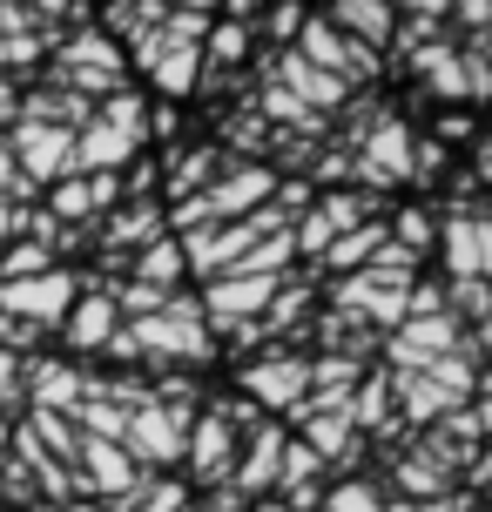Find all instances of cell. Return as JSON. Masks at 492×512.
<instances>
[{
  "instance_id": "f6af8a7d",
  "label": "cell",
  "mask_w": 492,
  "mask_h": 512,
  "mask_svg": "<svg viewBox=\"0 0 492 512\" xmlns=\"http://www.w3.org/2000/svg\"><path fill=\"white\" fill-rule=\"evenodd\" d=\"M7 176H14V155H7V142H0V189H7Z\"/></svg>"
},
{
  "instance_id": "6da1fadb",
  "label": "cell",
  "mask_w": 492,
  "mask_h": 512,
  "mask_svg": "<svg viewBox=\"0 0 492 512\" xmlns=\"http://www.w3.org/2000/svg\"><path fill=\"white\" fill-rule=\"evenodd\" d=\"M122 331L135 337V351L149 364H209L216 358V337H209V324H203V304L189 297V290H176L162 310H149V317H135V324H122Z\"/></svg>"
},
{
  "instance_id": "cb8c5ba5",
  "label": "cell",
  "mask_w": 492,
  "mask_h": 512,
  "mask_svg": "<svg viewBox=\"0 0 492 512\" xmlns=\"http://www.w3.org/2000/svg\"><path fill=\"white\" fill-rule=\"evenodd\" d=\"M344 418L358 425V438H378L391 418H398V411H391V378L385 371H364L358 391H351V405H344Z\"/></svg>"
},
{
  "instance_id": "7dc6e473",
  "label": "cell",
  "mask_w": 492,
  "mask_h": 512,
  "mask_svg": "<svg viewBox=\"0 0 492 512\" xmlns=\"http://www.w3.org/2000/svg\"><path fill=\"white\" fill-rule=\"evenodd\" d=\"M385 512H418V506H412V499H385Z\"/></svg>"
},
{
  "instance_id": "f35d334b",
  "label": "cell",
  "mask_w": 492,
  "mask_h": 512,
  "mask_svg": "<svg viewBox=\"0 0 492 512\" xmlns=\"http://www.w3.org/2000/svg\"><path fill=\"white\" fill-rule=\"evenodd\" d=\"M176 128H182L176 102H162V108H149V115H142V135H162V142H176Z\"/></svg>"
},
{
  "instance_id": "8992f818",
  "label": "cell",
  "mask_w": 492,
  "mask_h": 512,
  "mask_svg": "<svg viewBox=\"0 0 492 512\" xmlns=\"http://www.w3.org/2000/svg\"><path fill=\"white\" fill-rule=\"evenodd\" d=\"M7 155H14V169H21L27 182H61V176H75V135L68 128H34V122H14L7 135Z\"/></svg>"
},
{
  "instance_id": "d6986e66",
  "label": "cell",
  "mask_w": 492,
  "mask_h": 512,
  "mask_svg": "<svg viewBox=\"0 0 492 512\" xmlns=\"http://www.w3.org/2000/svg\"><path fill=\"white\" fill-rule=\"evenodd\" d=\"M135 149L142 142H129V135H115L108 122H88L75 135V176H102V169H129Z\"/></svg>"
},
{
  "instance_id": "f1b7e54d",
  "label": "cell",
  "mask_w": 492,
  "mask_h": 512,
  "mask_svg": "<svg viewBox=\"0 0 492 512\" xmlns=\"http://www.w3.org/2000/svg\"><path fill=\"white\" fill-rule=\"evenodd\" d=\"M203 61H209V68H243V61H250V27L209 21V34H203Z\"/></svg>"
},
{
  "instance_id": "7bdbcfd3",
  "label": "cell",
  "mask_w": 492,
  "mask_h": 512,
  "mask_svg": "<svg viewBox=\"0 0 492 512\" xmlns=\"http://www.w3.org/2000/svg\"><path fill=\"white\" fill-rule=\"evenodd\" d=\"M176 7H182V14H203V21H209V7H216V0H176Z\"/></svg>"
},
{
  "instance_id": "ba28073f",
  "label": "cell",
  "mask_w": 492,
  "mask_h": 512,
  "mask_svg": "<svg viewBox=\"0 0 492 512\" xmlns=\"http://www.w3.org/2000/svg\"><path fill=\"white\" fill-rule=\"evenodd\" d=\"M122 61H135L142 75L156 81L169 102H182L189 88H196V68H203V48H189V41H169V34H142V41H129V54Z\"/></svg>"
},
{
  "instance_id": "484cf974",
  "label": "cell",
  "mask_w": 492,
  "mask_h": 512,
  "mask_svg": "<svg viewBox=\"0 0 492 512\" xmlns=\"http://www.w3.org/2000/svg\"><path fill=\"white\" fill-rule=\"evenodd\" d=\"M445 310H452L466 331H492V290H486V277H445Z\"/></svg>"
},
{
  "instance_id": "c3c4849f",
  "label": "cell",
  "mask_w": 492,
  "mask_h": 512,
  "mask_svg": "<svg viewBox=\"0 0 492 512\" xmlns=\"http://www.w3.org/2000/svg\"><path fill=\"white\" fill-rule=\"evenodd\" d=\"M257 512H290V506H284V499H257Z\"/></svg>"
},
{
  "instance_id": "277c9868",
  "label": "cell",
  "mask_w": 492,
  "mask_h": 512,
  "mask_svg": "<svg viewBox=\"0 0 492 512\" xmlns=\"http://www.w3.org/2000/svg\"><path fill=\"white\" fill-rule=\"evenodd\" d=\"M236 384H243V398H250L263 418H284V411L311 391V358H304V351H290V344H277V351H263V358L243 364Z\"/></svg>"
},
{
  "instance_id": "681fc988",
  "label": "cell",
  "mask_w": 492,
  "mask_h": 512,
  "mask_svg": "<svg viewBox=\"0 0 492 512\" xmlns=\"http://www.w3.org/2000/svg\"><path fill=\"white\" fill-rule=\"evenodd\" d=\"M472 512H479V506H472Z\"/></svg>"
},
{
  "instance_id": "9a60e30c",
  "label": "cell",
  "mask_w": 492,
  "mask_h": 512,
  "mask_svg": "<svg viewBox=\"0 0 492 512\" xmlns=\"http://www.w3.org/2000/svg\"><path fill=\"white\" fill-rule=\"evenodd\" d=\"M54 331H61V344H68L75 358H88V351H102L108 337L122 331V317H115V304H108L102 290H81L75 304H68V317H61Z\"/></svg>"
},
{
  "instance_id": "74e56055",
  "label": "cell",
  "mask_w": 492,
  "mask_h": 512,
  "mask_svg": "<svg viewBox=\"0 0 492 512\" xmlns=\"http://www.w3.org/2000/svg\"><path fill=\"white\" fill-rule=\"evenodd\" d=\"M243 506H250V499L236 486H203V499H196V512H243Z\"/></svg>"
},
{
  "instance_id": "5bb4252c",
  "label": "cell",
  "mask_w": 492,
  "mask_h": 512,
  "mask_svg": "<svg viewBox=\"0 0 492 512\" xmlns=\"http://www.w3.org/2000/svg\"><path fill=\"white\" fill-rule=\"evenodd\" d=\"M162 182H156V203H189V196H203L209 182H216V169H223V149L216 142H196V149H176V155H162L156 162Z\"/></svg>"
},
{
  "instance_id": "d590c367",
  "label": "cell",
  "mask_w": 492,
  "mask_h": 512,
  "mask_svg": "<svg viewBox=\"0 0 492 512\" xmlns=\"http://www.w3.org/2000/svg\"><path fill=\"white\" fill-rule=\"evenodd\" d=\"M41 492H34V479H27L21 459H0V506H34Z\"/></svg>"
},
{
  "instance_id": "7a4b0ae2",
  "label": "cell",
  "mask_w": 492,
  "mask_h": 512,
  "mask_svg": "<svg viewBox=\"0 0 492 512\" xmlns=\"http://www.w3.org/2000/svg\"><path fill=\"white\" fill-rule=\"evenodd\" d=\"M48 88H68L81 102H102L115 88H129V61H122V48L108 41L102 27H75L68 41H54Z\"/></svg>"
},
{
  "instance_id": "d6a6232c",
  "label": "cell",
  "mask_w": 492,
  "mask_h": 512,
  "mask_svg": "<svg viewBox=\"0 0 492 512\" xmlns=\"http://www.w3.org/2000/svg\"><path fill=\"white\" fill-rule=\"evenodd\" d=\"M445 176H452V155H445L432 135H412V169H405V182H418V189H439Z\"/></svg>"
},
{
  "instance_id": "1f68e13d",
  "label": "cell",
  "mask_w": 492,
  "mask_h": 512,
  "mask_svg": "<svg viewBox=\"0 0 492 512\" xmlns=\"http://www.w3.org/2000/svg\"><path fill=\"white\" fill-rule=\"evenodd\" d=\"M250 27H257L270 48H290V41H297V27H304V0H263V14Z\"/></svg>"
},
{
  "instance_id": "3957f363",
  "label": "cell",
  "mask_w": 492,
  "mask_h": 512,
  "mask_svg": "<svg viewBox=\"0 0 492 512\" xmlns=\"http://www.w3.org/2000/svg\"><path fill=\"white\" fill-rule=\"evenodd\" d=\"M189 418H196V411H176V405H142V411H129V425H122V452H129L135 472H169V465H182Z\"/></svg>"
},
{
  "instance_id": "ee69618b",
  "label": "cell",
  "mask_w": 492,
  "mask_h": 512,
  "mask_svg": "<svg viewBox=\"0 0 492 512\" xmlns=\"http://www.w3.org/2000/svg\"><path fill=\"white\" fill-rule=\"evenodd\" d=\"M54 512H102L95 499H68V506H54Z\"/></svg>"
},
{
  "instance_id": "83f0119b",
  "label": "cell",
  "mask_w": 492,
  "mask_h": 512,
  "mask_svg": "<svg viewBox=\"0 0 492 512\" xmlns=\"http://www.w3.org/2000/svg\"><path fill=\"white\" fill-rule=\"evenodd\" d=\"M439 34H445V21H432V14H398V21H391V41H385L391 48L385 68H405V61H412L425 41H439Z\"/></svg>"
},
{
  "instance_id": "44dd1931",
  "label": "cell",
  "mask_w": 492,
  "mask_h": 512,
  "mask_svg": "<svg viewBox=\"0 0 492 512\" xmlns=\"http://www.w3.org/2000/svg\"><path fill=\"white\" fill-rule=\"evenodd\" d=\"M216 122H223V142H216V149L230 155V162H263V149H270V122L257 115V95L236 102L230 115H216Z\"/></svg>"
},
{
  "instance_id": "2e32d148",
  "label": "cell",
  "mask_w": 492,
  "mask_h": 512,
  "mask_svg": "<svg viewBox=\"0 0 492 512\" xmlns=\"http://www.w3.org/2000/svg\"><path fill=\"white\" fill-rule=\"evenodd\" d=\"M304 337H317L324 344V358H371L378 351V331L364 324V317H351V310H317L311 324H304Z\"/></svg>"
},
{
  "instance_id": "8d00e7d4",
  "label": "cell",
  "mask_w": 492,
  "mask_h": 512,
  "mask_svg": "<svg viewBox=\"0 0 492 512\" xmlns=\"http://www.w3.org/2000/svg\"><path fill=\"white\" fill-rule=\"evenodd\" d=\"M27 398H21V358L14 351H0V418H21Z\"/></svg>"
},
{
  "instance_id": "ac0fdd59",
  "label": "cell",
  "mask_w": 492,
  "mask_h": 512,
  "mask_svg": "<svg viewBox=\"0 0 492 512\" xmlns=\"http://www.w3.org/2000/svg\"><path fill=\"white\" fill-rule=\"evenodd\" d=\"M324 21L344 34V41H364V48H378L385 54V41H391V0H331V14Z\"/></svg>"
},
{
  "instance_id": "8fae6325",
  "label": "cell",
  "mask_w": 492,
  "mask_h": 512,
  "mask_svg": "<svg viewBox=\"0 0 492 512\" xmlns=\"http://www.w3.org/2000/svg\"><path fill=\"white\" fill-rule=\"evenodd\" d=\"M81 378H88L81 364L41 358V351L21 358V398H27V411H61V418H68V411L81 405Z\"/></svg>"
},
{
  "instance_id": "7c38bea8",
  "label": "cell",
  "mask_w": 492,
  "mask_h": 512,
  "mask_svg": "<svg viewBox=\"0 0 492 512\" xmlns=\"http://www.w3.org/2000/svg\"><path fill=\"white\" fill-rule=\"evenodd\" d=\"M284 425L277 418H263L257 432H243V445H236V472H230V486L243 492V499H263V492L277 486V459H284Z\"/></svg>"
},
{
  "instance_id": "7402d4cb",
  "label": "cell",
  "mask_w": 492,
  "mask_h": 512,
  "mask_svg": "<svg viewBox=\"0 0 492 512\" xmlns=\"http://www.w3.org/2000/svg\"><path fill=\"white\" fill-rule=\"evenodd\" d=\"M129 277H135V283H149V290H162V297H176L182 277H189V270H182V243H176V236H156L149 250H135V256H129Z\"/></svg>"
},
{
  "instance_id": "60d3db41",
  "label": "cell",
  "mask_w": 492,
  "mask_h": 512,
  "mask_svg": "<svg viewBox=\"0 0 492 512\" xmlns=\"http://www.w3.org/2000/svg\"><path fill=\"white\" fill-rule=\"evenodd\" d=\"M102 358H108V364H142V351H135V337H129V331H115V337L102 344Z\"/></svg>"
},
{
  "instance_id": "b9f144b4",
  "label": "cell",
  "mask_w": 492,
  "mask_h": 512,
  "mask_svg": "<svg viewBox=\"0 0 492 512\" xmlns=\"http://www.w3.org/2000/svg\"><path fill=\"white\" fill-rule=\"evenodd\" d=\"M14 115H21V81L0 75V128H14Z\"/></svg>"
},
{
  "instance_id": "9c48e42d",
  "label": "cell",
  "mask_w": 492,
  "mask_h": 512,
  "mask_svg": "<svg viewBox=\"0 0 492 512\" xmlns=\"http://www.w3.org/2000/svg\"><path fill=\"white\" fill-rule=\"evenodd\" d=\"M439 256H445V277H486L492 270V209H445Z\"/></svg>"
},
{
  "instance_id": "e575fe53",
  "label": "cell",
  "mask_w": 492,
  "mask_h": 512,
  "mask_svg": "<svg viewBox=\"0 0 492 512\" xmlns=\"http://www.w3.org/2000/svg\"><path fill=\"white\" fill-rule=\"evenodd\" d=\"M311 176L324 182V189H344V182H358V162H351V149H331V142H324L317 162H311ZM311 176H304V182H311Z\"/></svg>"
},
{
  "instance_id": "5b68a950",
  "label": "cell",
  "mask_w": 492,
  "mask_h": 512,
  "mask_svg": "<svg viewBox=\"0 0 492 512\" xmlns=\"http://www.w3.org/2000/svg\"><path fill=\"white\" fill-rule=\"evenodd\" d=\"M75 297H81V277L68 270V263H54V270H41V277L0 283V317H21V324L54 331V324L68 317V304H75Z\"/></svg>"
},
{
  "instance_id": "ab89813d",
  "label": "cell",
  "mask_w": 492,
  "mask_h": 512,
  "mask_svg": "<svg viewBox=\"0 0 492 512\" xmlns=\"http://www.w3.org/2000/svg\"><path fill=\"white\" fill-rule=\"evenodd\" d=\"M432 142H479V122H472V115H439V135H432Z\"/></svg>"
},
{
  "instance_id": "52a82bcc",
  "label": "cell",
  "mask_w": 492,
  "mask_h": 512,
  "mask_svg": "<svg viewBox=\"0 0 492 512\" xmlns=\"http://www.w3.org/2000/svg\"><path fill=\"white\" fill-rule=\"evenodd\" d=\"M270 189H277V169H263V162H230V155H223L216 182L203 189V209H209V223H236V216H250V209L270 203Z\"/></svg>"
},
{
  "instance_id": "4316f807",
  "label": "cell",
  "mask_w": 492,
  "mask_h": 512,
  "mask_svg": "<svg viewBox=\"0 0 492 512\" xmlns=\"http://www.w3.org/2000/svg\"><path fill=\"white\" fill-rule=\"evenodd\" d=\"M385 236L398 243V250L425 256V250H432V236H439V216L418 209V203H405V209H391V216H385Z\"/></svg>"
},
{
  "instance_id": "836d02e7",
  "label": "cell",
  "mask_w": 492,
  "mask_h": 512,
  "mask_svg": "<svg viewBox=\"0 0 492 512\" xmlns=\"http://www.w3.org/2000/svg\"><path fill=\"white\" fill-rule=\"evenodd\" d=\"M41 270H54V256H48V243H7L0 250V283H21V277H41Z\"/></svg>"
},
{
  "instance_id": "d4e9b609",
  "label": "cell",
  "mask_w": 492,
  "mask_h": 512,
  "mask_svg": "<svg viewBox=\"0 0 492 512\" xmlns=\"http://www.w3.org/2000/svg\"><path fill=\"white\" fill-rule=\"evenodd\" d=\"M290 263H297V243H290V223H284V230L257 236V243H250V250L236 256L230 270H243V277H284Z\"/></svg>"
},
{
  "instance_id": "ffe728a7",
  "label": "cell",
  "mask_w": 492,
  "mask_h": 512,
  "mask_svg": "<svg viewBox=\"0 0 492 512\" xmlns=\"http://www.w3.org/2000/svg\"><path fill=\"white\" fill-rule=\"evenodd\" d=\"M378 250H385V216H371V223H358V230L337 236L331 250L317 256V277H351V270H364Z\"/></svg>"
},
{
  "instance_id": "30bf717a",
  "label": "cell",
  "mask_w": 492,
  "mask_h": 512,
  "mask_svg": "<svg viewBox=\"0 0 492 512\" xmlns=\"http://www.w3.org/2000/svg\"><path fill=\"white\" fill-rule=\"evenodd\" d=\"M236 445H243V438H236L230 425H223V418L203 405L196 418H189V445H182V465H189V479H196V486H230Z\"/></svg>"
},
{
  "instance_id": "f546056e",
  "label": "cell",
  "mask_w": 492,
  "mask_h": 512,
  "mask_svg": "<svg viewBox=\"0 0 492 512\" xmlns=\"http://www.w3.org/2000/svg\"><path fill=\"white\" fill-rule=\"evenodd\" d=\"M142 115H149V102H142L135 88H115V95L95 102V122H108L115 135H129V142H142Z\"/></svg>"
},
{
  "instance_id": "e0dca14e",
  "label": "cell",
  "mask_w": 492,
  "mask_h": 512,
  "mask_svg": "<svg viewBox=\"0 0 492 512\" xmlns=\"http://www.w3.org/2000/svg\"><path fill=\"white\" fill-rule=\"evenodd\" d=\"M405 68L425 81V95H432V102H439V95H445V102H466V81H459V41H452V34L425 41V48H418Z\"/></svg>"
},
{
  "instance_id": "603a6c76",
  "label": "cell",
  "mask_w": 492,
  "mask_h": 512,
  "mask_svg": "<svg viewBox=\"0 0 492 512\" xmlns=\"http://www.w3.org/2000/svg\"><path fill=\"white\" fill-rule=\"evenodd\" d=\"M169 21V0H108L102 7V34L122 48V41H142V34H156Z\"/></svg>"
},
{
  "instance_id": "4dcf8cb0",
  "label": "cell",
  "mask_w": 492,
  "mask_h": 512,
  "mask_svg": "<svg viewBox=\"0 0 492 512\" xmlns=\"http://www.w3.org/2000/svg\"><path fill=\"white\" fill-rule=\"evenodd\" d=\"M317 512H385V486H371V479H337V486H324Z\"/></svg>"
},
{
  "instance_id": "4fadbf2b",
  "label": "cell",
  "mask_w": 492,
  "mask_h": 512,
  "mask_svg": "<svg viewBox=\"0 0 492 512\" xmlns=\"http://www.w3.org/2000/svg\"><path fill=\"white\" fill-rule=\"evenodd\" d=\"M75 472H81V486L95 492L102 506L129 499L135 479H142V472L129 465V452H122V445H108V438H81V445H75Z\"/></svg>"
},
{
  "instance_id": "bcb514c9",
  "label": "cell",
  "mask_w": 492,
  "mask_h": 512,
  "mask_svg": "<svg viewBox=\"0 0 492 512\" xmlns=\"http://www.w3.org/2000/svg\"><path fill=\"white\" fill-rule=\"evenodd\" d=\"M7 438H14V418H0V459H7Z\"/></svg>"
}]
</instances>
